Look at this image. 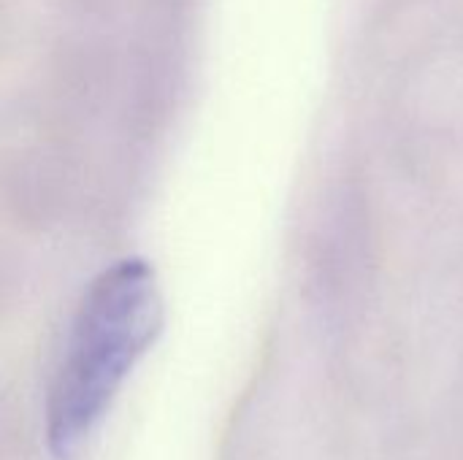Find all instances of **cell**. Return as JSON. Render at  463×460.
<instances>
[{"mask_svg":"<svg viewBox=\"0 0 463 460\" xmlns=\"http://www.w3.org/2000/svg\"><path fill=\"white\" fill-rule=\"evenodd\" d=\"M163 328L155 271L141 258L106 268L84 293L46 401V445L73 458Z\"/></svg>","mask_w":463,"mask_h":460,"instance_id":"1","label":"cell"}]
</instances>
